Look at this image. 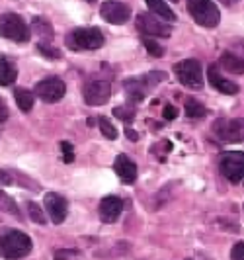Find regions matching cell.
<instances>
[{
    "mask_svg": "<svg viewBox=\"0 0 244 260\" xmlns=\"http://www.w3.org/2000/svg\"><path fill=\"white\" fill-rule=\"evenodd\" d=\"M31 250V239L22 231H6L0 235V256L6 260H20Z\"/></svg>",
    "mask_w": 244,
    "mask_h": 260,
    "instance_id": "cell-1",
    "label": "cell"
},
{
    "mask_svg": "<svg viewBox=\"0 0 244 260\" xmlns=\"http://www.w3.org/2000/svg\"><path fill=\"white\" fill-rule=\"evenodd\" d=\"M66 45L75 51L80 49H100L103 45V34L98 27H77L66 36Z\"/></svg>",
    "mask_w": 244,
    "mask_h": 260,
    "instance_id": "cell-2",
    "label": "cell"
},
{
    "mask_svg": "<svg viewBox=\"0 0 244 260\" xmlns=\"http://www.w3.org/2000/svg\"><path fill=\"white\" fill-rule=\"evenodd\" d=\"M213 135L225 143H242L244 141V117H219L211 125Z\"/></svg>",
    "mask_w": 244,
    "mask_h": 260,
    "instance_id": "cell-3",
    "label": "cell"
},
{
    "mask_svg": "<svg viewBox=\"0 0 244 260\" xmlns=\"http://www.w3.org/2000/svg\"><path fill=\"white\" fill-rule=\"evenodd\" d=\"M160 80H166V73H149L145 77L125 80L123 88H125V94L131 102H143L147 98V94L151 92V88L154 84H158Z\"/></svg>",
    "mask_w": 244,
    "mask_h": 260,
    "instance_id": "cell-4",
    "label": "cell"
},
{
    "mask_svg": "<svg viewBox=\"0 0 244 260\" xmlns=\"http://www.w3.org/2000/svg\"><path fill=\"white\" fill-rule=\"evenodd\" d=\"M0 36L16 43H26L29 39V27L18 14H2L0 16Z\"/></svg>",
    "mask_w": 244,
    "mask_h": 260,
    "instance_id": "cell-5",
    "label": "cell"
},
{
    "mask_svg": "<svg viewBox=\"0 0 244 260\" xmlns=\"http://www.w3.org/2000/svg\"><path fill=\"white\" fill-rule=\"evenodd\" d=\"M174 73L186 88H190V90H201L203 88V69L199 65V61H195V59L180 61L174 67Z\"/></svg>",
    "mask_w": 244,
    "mask_h": 260,
    "instance_id": "cell-6",
    "label": "cell"
},
{
    "mask_svg": "<svg viewBox=\"0 0 244 260\" xmlns=\"http://www.w3.org/2000/svg\"><path fill=\"white\" fill-rule=\"evenodd\" d=\"M188 10L203 27H217L221 22V12L211 0H188Z\"/></svg>",
    "mask_w": 244,
    "mask_h": 260,
    "instance_id": "cell-7",
    "label": "cell"
},
{
    "mask_svg": "<svg viewBox=\"0 0 244 260\" xmlns=\"http://www.w3.org/2000/svg\"><path fill=\"white\" fill-rule=\"evenodd\" d=\"M219 167L225 178H229V182L238 184L244 180V153L242 151H231L225 153L219 160Z\"/></svg>",
    "mask_w": 244,
    "mask_h": 260,
    "instance_id": "cell-8",
    "label": "cell"
},
{
    "mask_svg": "<svg viewBox=\"0 0 244 260\" xmlns=\"http://www.w3.org/2000/svg\"><path fill=\"white\" fill-rule=\"evenodd\" d=\"M64 94H66V84L59 77L43 78L36 84V96H39L47 104H55V102L63 100Z\"/></svg>",
    "mask_w": 244,
    "mask_h": 260,
    "instance_id": "cell-9",
    "label": "cell"
},
{
    "mask_svg": "<svg viewBox=\"0 0 244 260\" xmlns=\"http://www.w3.org/2000/svg\"><path fill=\"white\" fill-rule=\"evenodd\" d=\"M137 27L145 36H153V38H168L172 27L162 18H158L156 14L143 12L137 16Z\"/></svg>",
    "mask_w": 244,
    "mask_h": 260,
    "instance_id": "cell-10",
    "label": "cell"
},
{
    "mask_svg": "<svg viewBox=\"0 0 244 260\" xmlns=\"http://www.w3.org/2000/svg\"><path fill=\"white\" fill-rule=\"evenodd\" d=\"M100 14L106 22L114 24V26H121L125 24L129 18H131V8L123 2H116V0H108L103 2L102 8H100Z\"/></svg>",
    "mask_w": 244,
    "mask_h": 260,
    "instance_id": "cell-11",
    "label": "cell"
},
{
    "mask_svg": "<svg viewBox=\"0 0 244 260\" xmlns=\"http://www.w3.org/2000/svg\"><path fill=\"white\" fill-rule=\"evenodd\" d=\"M112 96V84L106 80H94L84 86V100L88 106H103Z\"/></svg>",
    "mask_w": 244,
    "mask_h": 260,
    "instance_id": "cell-12",
    "label": "cell"
},
{
    "mask_svg": "<svg viewBox=\"0 0 244 260\" xmlns=\"http://www.w3.org/2000/svg\"><path fill=\"white\" fill-rule=\"evenodd\" d=\"M45 211H47V215L51 217V221L55 225H61L66 219L68 204H66V200L63 196L49 192V194H45Z\"/></svg>",
    "mask_w": 244,
    "mask_h": 260,
    "instance_id": "cell-13",
    "label": "cell"
},
{
    "mask_svg": "<svg viewBox=\"0 0 244 260\" xmlns=\"http://www.w3.org/2000/svg\"><path fill=\"white\" fill-rule=\"evenodd\" d=\"M121 209H123V202L117 196H108L100 202V219L103 223L117 221V217L121 215Z\"/></svg>",
    "mask_w": 244,
    "mask_h": 260,
    "instance_id": "cell-14",
    "label": "cell"
},
{
    "mask_svg": "<svg viewBox=\"0 0 244 260\" xmlns=\"http://www.w3.org/2000/svg\"><path fill=\"white\" fill-rule=\"evenodd\" d=\"M207 78H209V82L213 84V88L219 92H223V94H236L238 92V84H234L231 80H227V78L223 77L221 73H219V67L217 65H209L207 69Z\"/></svg>",
    "mask_w": 244,
    "mask_h": 260,
    "instance_id": "cell-15",
    "label": "cell"
},
{
    "mask_svg": "<svg viewBox=\"0 0 244 260\" xmlns=\"http://www.w3.org/2000/svg\"><path fill=\"white\" fill-rule=\"evenodd\" d=\"M114 169H116V174L121 178L123 184H133L137 180V165H135L129 156H125V155L117 156Z\"/></svg>",
    "mask_w": 244,
    "mask_h": 260,
    "instance_id": "cell-16",
    "label": "cell"
},
{
    "mask_svg": "<svg viewBox=\"0 0 244 260\" xmlns=\"http://www.w3.org/2000/svg\"><path fill=\"white\" fill-rule=\"evenodd\" d=\"M221 67L229 73H234V75H244V59H240L238 55H234L231 51H225L219 59Z\"/></svg>",
    "mask_w": 244,
    "mask_h": 260,
    "instance_id": "cell-17",
    "label": "cell"
},
{
    "mask_svg": "<svg viewBox=\"0 0 244 260\" xmlns=\"http://www.w3.org/2000/svg\"><path fill=\"white\" fill-rule=\"evenodd\" d=\"M18 78V69L14 65L10 59L6 57H0V86H8L16 82Z\"/></svg>",
    "mask_w": 244,
    "mask_h": 260,
    "instance_id": "cell-18",
    "label": "cell"
},
{
    "mask_svg": "<svg viewBox=\"0 0 244 260\" xmlns=\"http://www.w3.org/2000/svg\"><path fill=\"white\" fill-rule=\"evenodd\" d=\"M151 12L156 14L158 18H162L164 22H176V14L172 12V8L168 6L164 0H147Z\"/></svg>",
    "mask_w": 244,
    "mask_h": 260,
    "instance_id": "cell-19",
    "label": "cell"
},
{
    "mask_svg": "<svg viewBox=\"0 0 244 260\" xmlns=\"http://www.w3.org/2000/svg\"><path fill=\"white\" fill-rule=\"evenodd\" d=\"M14 98H16V104L22 112H29L33 108V94L29 90H24V88H18L14 92Z\"/></svg>",
    "mask_w": 244,
    "mask_h": 260,
    "instance_id": "cell-20",
    "label": "cell"
},
{
    "mask_svg": "<svg viewBox=\"0 0 244 260\" xmlns=\"http://www.w3.org/2000/svg\"><path fill=\"white\" fill-rule=\"evenodd\" d=\"M31 26H33V29L39 34V38L47 39V41L53 39V27L47 20H43V18H33V20H31Z\"/></svg>",
    "mask_w": 244,
    "mask_h": 260,
    "instance_id": "cell-21",
    "label": "cell"
},
{
    "mask_svg": "<svg viewBox=\"0 0 244 260\" xmlns=\"http://www.w3.org/2000/svg\"><path fill=\"white\" fill-rule=\"evenodd\" d=\"M205 114H207V110L203 108V104H201L199 100H195V98H188V100H186V116L188 117L197 119V117H203Z\"/></svg>",
    "mask_w": 244,
    "mask_h": 260,
    "instance_id": "cell-22",
    "label": "cell"
},
{
    "mask_svg": "<svg viewBox=\"0 0 244 260\" xmlns=\"http://www.w3.org/2000/svg\"><path fill=\"white\" fill-rule=\"evenodd\" d=\"M27 211H29V217H31V221H36L38 225H45L47 223V217H45V211L39 208L38 204H33V202H29L27 204Z\"/></svg>",
    "mask_w": 244,
    "mask_h": 260,
    "instance_id": "cell-23",
    "label": "cell"
},
{
    "mask_svg": "<svg viewBox=\"0 0 244 260\" xmlns=\"http://www.w3.org/2000/svg\"><path fill=\"white\" fill-rule=\"evenodd\" d=\"M114 116H117L123 121H133L135 119V108H131V106H117V108H114Z\"/></svg>",
    "mask_w": 244,
    "mask_h": 260,
    "instance_id": "cell-24",
    "label": "cell"
},
{
    "mask_svg": "<svg viewBox=\"0 0 244 260\" xmlns=\"http://www.w3.org/2000/svg\"><path fill=\"white\" fill-rule=\"evenodd\" d=\"M100 129H102V133H103V137H108V139H117V131H116V127L110 123V119L108 117H100Z\"/></svg>",
    "mask_w": 244,
    "mask_h": 260,
    "instance_id": "cell-25",
    "label": "cell"
},
{
    "mask_svg": "<svg viewBox=\"0 0 244 260\" xmlns=\"http://www.w3.org/2000/svg\"><path fill=\"white\" fill-rule=\"evenodd\" d=\"M143 43H145V47H147V51L151 53L153 57H162L164 55V47L160 45V43H156L154 39H143Z\"/></svg>",
    "mask_w": 244,
    "mask_h": 260,
    "instance_id": "cell-26",
    "label": "cell"
},
{
    "mask_svg": "<svg viewBox=\"0 0 244 260\" xmlns=\"http://www.w3.org/2000/svg\"><path fill=\"white\" fill-rule=\"evenodd\" d=\"M0 209H6L8 213H12V215H18V217H20V211H18V208H16V204H14L12 200L4 194V192H0Z\"/></svg>",
    "mask_w": 244,
    "mask_h": 260,
    "instance_id": "cell-27",
    "label": "cell"
},
{
    "mask_svg": "<svg viewBox=\"0 0 244 260\" xmlns=\"http://www.w3.org/2000/svg\"><path fill=\"white\" fill-rule=\"evenodd\" d=\"M38 49L41 51V55H45V57H49V59H61V51L51 47V45H45L43 41L38 43Z\"/></svg>",
    "mask_w": 244,
    "mask_h": 260,
    "instance_id": "cell-28",
    "label": "cell"
},
{
    "mask_svg": "<svg viewBox=\"0 0 244 260\" xmlns=\"http://www.w3.org/2000/svg\"><path fill=\"white\" fill-rule=\"evenodd\" d=\"M61 151H63V160L66 165H71L73 160H75V147L73 143H68V141H61Z\"/></svg>",
    "mask_w": 244,
    "mask_h": 260,
    "instance_id": "cell-29",
    "label": "cell"
},
{
    "mask_svg": "<svg viewBox=\"0 0 244 260\" xmlns=\"http://www.w3.org/2000/svg\"><path fill=\"white\" fill-rule=\"evenodd\" d=\"M162 116H164V119L166 121H172V119H176L178 117V108L172 104L164 106V110H162Z\"/></svg>",
    "mask_w": 244,
    "mask_h": 260,
    "instance_id": "cell-30",
    "label": "cell"
},
{
    "mask_svg": "<svg viewBox=\"0 0 244 260\" xmlns=\"http://www.w3.org/2000/svg\"><path fill=\"white\" fill-rule=\"evenodd\" d=\"M231 260H244V243H238V245L232 247Z\"/></svg>",
    "mask_w": 244,
    "mask_h": 260,
    "instance_id": "cell-31",
    "label": "cell"
},
{
    "mask_svg": "<svg viewBox=\"0 0 244 260\" xmlns=\"http://www.w3.org/2000/svg\"><path fill=\"white\" fill-rule=\"evenodd\" d=\"M73 254H77L75 250H57L55 252V260H66L68 256H73Z\"/></svg>",
    "mask_w": 244,
    "mask_h": 260,
    "instance_id": "cell-32",
    "label": "cell"
},
{
    "mask_svg": "<svg viewBox=\"0 0 244 260\" xmlns=\"http://www.w3.org/2000/svg\"><path fill=\"white\" fill-rule=\"evenodd\" d=\"M6 119H8V108H6V104H4V100L0 98V123L6 121Z\"/></svg>",
    "mask_w": 244,
    "mask_h": 260,
    "instance_id": "cell-33",
    "label": "cell"
},
{
    "mask_svg": "<svg viewBox=\"0 0 244 260\" xmlns=\"http://www.w3.org/2000/svg\"><path fill=\"white\" fill-rule=\"evenodd\" d=\"M125 133H127V137L131 139V141H137V139H139V135H137V133H135L133 129H127Z\"/></svg>",
    "mask_w": 244,
    "mask_h": 260,
    "instance_id": "cell-34",
    "label": "cell"
},
{
    "mask_svg": "<svg viewBox=\"0 0 244 260\" xmlns=\"http://www.w3.org/2000/svg\"><path fill=\"white\" fill-rule=\"evenodd\" d=\"M221 2H223V4H227V6H232V4H234V2H238V0H221Z\"/></svg>",
    "mask_w": 244,
    "mask_h": 260,
    "instance_id": "cell-35",
    "label": "cell"
},
{
    "mask_svg": "<svg viewBox=\"0 0 244 260\" xmlns=\"http://www.w3.org/2000/svg\"><path fill=\"white\" fill-rule=\"evenodd\" d=\"M86 2H96V0H86Z\"/></svg>",
    "mask_w": 244,
    "mask_h": 260,
    "instance_id": "cell-36",
    "label": "cell"
},
{
    "mask_svg": "<svg viewBox=\"0 0 244 260\" xmlns=\"http://www.w3.org/2000/svg\"><path fill=\"white\" fill-rule=\"evenodd\" d=\"M172 2H178V0H172Z\"/></svg>",
    "mask_w": 244,
    "mask_h": 260,
    "instance_id": "cell-37",
    "label": "cell"
},
{
    "mask_svg": "<svg viewBox=\"0 0 244 260\" xmlns=\"http://www.w3.org/2000/svg\"><path fill=\"white\" fill-rule=\"evenodd\" d=\"M186 260H193V258H186Z\"/></svg>",
    "mask_w": 244,
    "mask_h": 260,
    "instance_id": "cell-38",
    "label": "cell"
}]
</instances>
